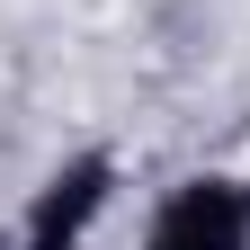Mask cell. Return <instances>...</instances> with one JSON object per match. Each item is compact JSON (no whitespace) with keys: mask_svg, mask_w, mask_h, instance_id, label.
<instances>
[{"mask_svg":"<svg viewBox=\"0 0 250 250\" xmlns=\"http://www.w3.org/2000/svg\"><path fill=\"white\" fill-rule=\"evenodd\" d=\"M143 250H250V179H188Z\"/></svg>","mask_w":250,"mask_h":250,"instance_id":"obj_1","label":"cell"},{"mask_svg":"<svg viewBox=\"0 0 250 250\" xmlns=\"http://www.w3.org/2000/svg\"><path fill=\"white\" fill-rule=\"evenodd\" d=\"M99 197H107V161H72L45 197H36V214H27V232L18 241H0V250H62L89 214H99Z\"/></svg>","mask_w":250,"mask_h":250,"instance_id":"obj_2","label":"cell"}]
</instances>
